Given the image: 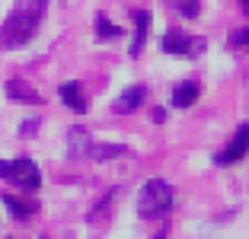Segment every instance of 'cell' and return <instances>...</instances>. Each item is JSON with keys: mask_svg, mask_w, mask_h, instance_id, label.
<instances>
[{"mask_svg": "<svg viewBox=\"0 0 249 239\" xmlns=\"http://www.w3.org/2000/svg\"><path fill=\"white\" fill-rule=\"evenodd\" d=\"M147 32H150V13H147V10H134V42H131V54L134 58H138L141 48H144Z\"/></svg>", "mask_w": 249, "mask_h": 239, "instance_id": "cell-10", "label": "cell"}, {"mask_svg": "<svg viewBox=\"0 0 249 239\" xmlns=\"http://www.w3.org/2000/svg\"><path fill=\"white\" fill-rule=\"evenodd\" d=\"M173 204H176V195L169 188V182H163V179H147L144 182V188H141V195H138V214L144 220L169 214Z\"/></svg>", "mask_w": 249, "mask_h": 239, "instance_id": "cell-2", "label": "cell"}, {"mask_svg": "<svg viewBox=\"0 0 249 239\" xmlns=\"http://www.w3.org/2000/svg\"><path fill=\"white\" fill-rule=\"evenodd\" d=\"M7 96H10V99H16V102H32V105L42 102V96H38L29 83H22V80H10V83H7Z\"/></svg>", "mask_w": 249, "mask_h": 239, "instance_id": "cell-12", "label": "cell"}, {"mask_svg": "<svg viewBox=\"0 0 249 239\" xmlns=\"http://www.w3.org/2000/svg\"><path fill=\"white\" fill-rule=\"evenodd\" d=\"M144 99H147V89L144 86H131V89H124V93L118 96L112 109H115L118 115H131V112L141 109V102H144Z\"/></svg>", "mask_w": 249, "mask_h": 239, "instance_id": "cell-6", "label": "cell"}, {"mask_svg": "<svg viewBox=\"0 0 249 239\" xmlns=\"http://www.w3.org/2000/svg\"><path fill=\"white\" fill-rule=\"evenodd\" d=\"M246 42H249V29H240V32H233V38H230V48L243 51V48H246Z\"/></svg>", "mask_w": 249, "mask_h": 239, "instance_id": "cell-16", "label": "cell"}, {"mask_svg": "<svg viewBox=\"0 0 249 239\" xmlns=\"http://www.w3.org/2000/svg\"><path fill=\"white\" fill-rule=\"evenodd\" d=\"M96 35H99V38H118L122 29H118L115 22H109L106 16H96Z\"/></svg>", "mask_w": 249, "mask_h": 239, "instance_id": "cell-15", "label": "cell"}, {"mask_svg": "<svg viewBox=\"0 0 249 239\" xmlns=\"http://www.w3.org/2000/svg\"><path fill=\"white\" fill-rule=\"evenodd\" d=\"M87 147H89V140H87V131H83V128H73L71 134H67V150H71L73 159L87 156Z\"/></svg>", "mask_w": 249, "mask_h": 239, "instance_id": "cell-13", "label": "cell"}, {"mask_svg": "<svg viewBox=\"0 0 249 239\" xmlns=\"http://www.w3.org/2000/svg\"><path fill=\"white\" fill-rule=\"evenodd\" d=\"M154 239H166V230H160V233H157V236Z\"/></svg>", "mask_w": 249, "mask_h": 239, "instance_id": "cell-19", "label": "cell"}, {"mask_svg": "<svg viewBox=\"0 0 249 239\" xmlns=\"http://www.w3.org/2000/svg\"><path fill=\"white\" fill-rule=\"evenodd\" d=\"M246 150H249V124H240L233 140L217 153V163L220 166H233V163H240V159L246 156Z\"/></svg>", "mask_w": 249, "mask_h": 239, "instance_id": "cell-5", "label": "cell"}, {"mask_svg": "<svg viewBox=\"0 0 249 239\" xmlns=\"http://www.w3.org/2000/svg\"><path fill=\"white\" fill-rule=\"evenodd\" d=\"M112 198H115V191H109V195H106L103 201L96 204V210L89 214V220H99V214H106V210H109V201H112Z\"/></svg>", "mask_w": 249, "mask_h": 239, "instance_id": "cell-17", "label": "cell"}, {"mask_svg": "<svg viewBox=\"0 0 249 239\" xmlns=\"http://www.w3.org/2000/svg\"><path fill=\"white\" fill-rule=\"evenodd\" d=\"M198 96H201V86H198L195 80H185V83H179L176 89H173V105L176 109H189V105H195Z\"/></svg>", "mask_w": 249, "mask_h": 239, "instance_id": "cell-8", "label": "cell"}, {"mask_svg": "<svg viewBox=\"0 0 249 239\" xmlns=\"http://www.w3.org/2000/svg\"><path fill=\"white\" fill-rule=\"evenodd\" d=\"M236 3L243 7V13H249V0H236Z\"/></svg>", "mask_w": 249, "mask_h": 239, "instance_id": "cell-18", "label": "cell"}, {"mask_svg": "<svg viewBox=\"0 0 249 239\" xmlns=\"http://www.w3.org/2000/svg\"><path fill=\"white\" fill-rule=\"evenodd\" d=\"M160 48L166 51V54H179V58H198V54L208 48V42H205L201 35H189V32L169 29L166 35H163Z\"/></svg>", "mask_w": 249, "mask_h": 239, "instance_id": "cell-4", "label": "cell"}, {"mask_svg": "<svg viewBox=\"0 0 249 239\" xmlns=\"http://www.w3.org/2000/svg\"><path fill=\"white\" fill-rule=\"evenodd\" d=\"M0 201L7 204V210L13 214L16 220H29L32 214L38 210V204H32V201H26V198H16V195H10V191H3L0 195Z\"/></svg>", "mask_w": 249, "mask_h": 239, "instance_id": "cell-9", "label": "cell"}, {"mask_svg": "<svg viewBox=\"0 0 249 239\" xmlns=\"http://www.w3.org/2000/svg\"><path fill=\"white\" fill-rule=\"evenodd\" d=\"M166 3L176 10L182 19H198V13H201V0H166Z\"/></svg>", "mask_w": 249, "mask_h": 239, "instance_id": "cell-14", "label": "cell"}, {"mask_svg": "<svg viewBox=\"0 0 249 239\" xmlns=\"http://www.w3.org/2000/svg\"><path fill=\"white\" fill-rule=\"evenodd\" d=\"M128 147L124 144H89L87 147V156H93V159H99V163H103V159H115V156H128Z\"/></svg>", "mask_w": 249, "mask_h": 239, "instance_id": "cell-11", "label": "cell"}, {"mask_svg": "<svg viewBox=\"0 0 249 239\" xmlns=\"http://www.w3.org/2000/svg\"><path fill=\"white\" fill-rule=\"evenodd\" d=\"M0 179L10 182V185H16V188H22V191H36L38 185H42V172H38V166L29 156L10 159V163L0 159Z\"/></svg>", "mask_w": 249, "mask_h": 239, "instance_id": "cell-3", "label": "cell"}, {"mask_svg": "<svg viewBox=\"0 0 249 239\" xmlns=\"http://www.w3.org/2000/svg\"><path fill=\"white\" fill-rule=\"evenodd\" d=\"M48 0H16V7L10 10V16L0 26V48H22L29 45L38 32V22L45 16Z\"/></svg>", "mask_w": 249, "mask_h": 239, "instance_id": "cell-1", "label": "cell"}, {"mask_svg": "<svg viewBox=\"0 0 249 239\" xmlns=\"http://www.w3.org/2000/svg\"><path fill=\"white\" fill-rule=\"evenodd\" d=\"M61 102H64L71 112H77V115H83V112L89 109L87 96H83V89L77 86V83H61Z\"/></svg>", "mask_w": 249, "mask_h": 239, "instance_id": "cell-7", "label": "cell"}]
</instances>
